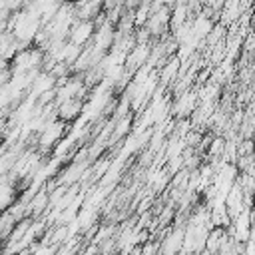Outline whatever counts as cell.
<instances>
[{"label": "cell", "mask_w": 255, "mask_h": 255, "mask_svg": "<svg viewBox=\"0 0 255 255\" xmlns=\"http://www.w3.org/2000/svg\"><path fill=\"white\" fill-rule=\"evenodd\" d=\"M64 131H66V124L60 122L58 118L52 120V122L42 129V133H38V149H40V153H48L50 149H54V147L62 141Z\"/></svg>", "instance_id": "6da1fadb"}, {"label": "cell", "mask_w": 255, "mask_h": 255, "mask_svg": "<svg viewBox=\"0 0 255 255\" xmlns=\"http://www.w3.org/2000/svg\"><path fill=\"white\" fill-rule=\"evenodd\" d=\"M96 34V24L94 20H76L70 28V34H68V42L74 44V46H80V48H86L92 38Z\"/></svg>", "instance_id": "7a4b0ae2"}, {"label": "cell", "mask_w": 255, "mask_h": 255, "mask_svg": "<svg viewBox=\"0 0 255 255\" xmlns=\"http://www.w3.org/2000/svg\"><path fill=\"white\" fill-rule=\"evenodd\" d=\"M82 112H84V102L82 100H68V102H64L56 108V118L60 122L68 124V122H74Z\"/></svg>", "instance_id": "3957f363"}, {"label": "cell", "mask_w": 255, "mask_h": 255, "mask_svg": "<svg viewBox=\"0 0 255 255\" xmlns=\"http://www.w3.org/2000/svg\"><path fill=\"white\" fill-rule=\"evenodd\" d=\"M195 92H191V90H187V92H183L181 96H177V100H175V104H173V114L175 116H187V114H193V110H195Z\"/></svg>", "instance_id": "277c9868"}, {"label": "cell", "mask_w": 255, "mask_h": 255, "mask_svg": "<svg viewBox=\"0 0 255 255\" xmlns=\"http://www.w3.org/2000/svg\"><path fill=\"white\" fill-rule=\"evenodd\" d=\"M16 203V189L10 181L0 179V211H8Z\"/></svg>", "instance_id": "5b68a950"}, {"label": "cell", "mask_w": 255, "mask_h": 255, "mask_svg": "<svg viewBox=\"0 0 255 255\" xmlns=\"http://www.w3.org/2000/svg\"><path fill=\"white\" fill-rule=\"evenodd\" d=\"M129 128H131V116H126L122 120H114V129H112V137L110 141L114 139H124L128 133H129Z\"/></svg>", "instance_id": "8992f818"}, {"label": "cell", "mask_w": 255, "mask_h": 255, "mask_svg": "<svg viewBox=\"0 0 255 255\" xmlns=\"http://www.w3.org/2000/svg\"><path fill=\"white\" fill-rule=\"evenodd\" d=\"M253 159H255V153H253Z\"/></svg>", "instance_id": "52a82bcc"}]
</instances>
